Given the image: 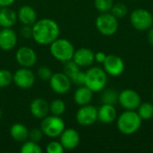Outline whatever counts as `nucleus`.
I'll return each instance as SVG.
<instances>
[{"instance_id":"obj_1","label":"nucleus","mask_w":153,"mask_h":153,"mask_svg":"<svg viewBox=\"0 0 153 153\" xmlns=\"http://www.w3.org/2000/svg\"><path fill=\"white\" fill-rule=\"evenodd\" d=\"M59 25L52 19L43 18L38 20L32 25V39L39 45H50L54 40L59 38Z\"/></svg>"},{"instance_id":"obj_2","label":"nucleus","mask_w":153,"mask_h":153,"mask_svg":"<svg viewBox=\"0 0 153 153\" xmlns=\"http://www.w3.org/2000/svg\"><path fill=\"white\" fill-rule=\"evenodd\" d=\"M49 51L54 58L65 63L73 59L75 49L70 40L57 38L49 45Z\"/></svg>"},{"instance_id":"obj_3","label":"nucleus","mask_w":153,"mask_h":153,"mask_svg":"<svg viewBox=\"0 0 153 153\" xmlns=\"http://www.w3.org/2000/svg\"><path fill=\"white\" fill-rule=\"evenodd\" d=\"M142 125V118L137 112L127 110L122 113L117 119L118 130L126 135H130L138 131Z\"/></svg>"},{"instance_id":"obj_4","label":"nucleus","mask_w":153,"mask_h":153,"mask_svg":"<svg viewBox=\"0 0 153 153\" xmlns=\"http://www.w3.org/2000/svg\"><path fill=\"white\" fill-rule=\"evenodd\" d=\"M108 81L107 73L100 67H91L85 73V83L93 92H99L104 90Z\"/></svg>"},{"instance_id":"obj_5","label":"nucleus","mask_w":153,"mask_h":153,"mask_svg":"<svg viewBox=\"0 0 153 153\" xmlns=\"http://www.w3.org/2000/svg\"><path fill=\"white\" fill-rule=\"evenodd\" d=\"M40 129L44 135L49 138H56L60 136L62 132L65 129V124L59 116L48 115L41 119Z\"/></svg>"},{"instance_id":"obj_6","label":"nucleus","mask_w":153,"mask_h":153,"mask_svg":"<svg viewBox=\"0 0 153 153\" xmlns=\"http://www.w3.org/2000/svg\"><path fill=\"white\" fill-rule=\"evenodd\" d=\"M96 28L102 35L111 36L118 30L117 18L112 13H102L96 19Z\"/></svg>"},{"instance_id":"obj_7","label":"nucleus","mask_w":153,"mask_h":153,"mask_svg":"<svg viewBox=\"0 0 153 153\" xmlns=\"http://www.w3.org/2000/svg\"><path fill=\"white\" fill-rule=\"evenodd\" d=\"M131 24L138 30H145L152 27L153 23L152 14L143 9L139 8L134 10L130 16Z\"/></svg>"},{"instance_id":"obj_8","label":"nucleus","mask_w":153,"mask_h":153,"mask_svg":"<svg viewBox=\"0 0 153 153\" xmlns=\"http://www.w3.org/2000/svg\"><path fill=\"white\" fill-rule=\"evenodd\" d=\"M36 76L34 73L27 67H21L13 74V82L20 89H30L35 83Z\"/></svg>"},{"instance_id":"obj_9","label":"nucleus","mask_w":153,"mask_h":153,"mask_svg":"<svg viewBox=\"0 0 153 153\" xmlns=\"http://www.w3.org/2000/svg\"><path fill=\"white\" fill-rule=\"evenodd\" d=\"M48 82L51 90L56 94L67 93L70 91L72 85L70 78L63 72L53 74Z\"/></svg>"},{"instance_id":"obj_10","label":"nucleus","mask_w":153,"mask_h":153,"mask_svg":"<svg viewBox=\"0 0 153 153\" xmlns=\"http://www.w3.org/2000/svg\"><path fill=\"white\" fill-rule=\"evenodd\" d=\"M98 119V109L90 104L81 106L76 113V121L82 126H90Z\"/></svg>"},{"instance_id":"obj_11","label":"nucleus","mask_w":153,"mask_h":153,"mask_svg":"<svg viewBox=\"0 0 153 153\" xmlns=\"http://www.w3.org/2000/svg\"><path fill=\"white\" fill-rule=\"evenodd\" d=\"M15 59L22 67L30 68L37 63L38 56L34 49L30 47H21L15 53Z\"/></svg>"},{"instance_id":"obj_12","label":"nucleus","mask_w":153,"mask_h":153,"mask_svg":"<svg viewBox=\"0 0 153 153\" xmlns=\"http://www.w3.org/2000/svg\"><path fill=\"white\" fill-rule=\"evenodd\" d=\"M118 102L124 108L134 110L138 108L141 104V97L135 91L126 89L119 93Z\"/></svg>"},{"instance_id":"obj_13","label":"nucleus","mask_w":153,"mask_h":153,"mask_svg":"<svg viewBox=\"0 0 153 153\" xmlns=\"http://www.w3.org/2000/svg\"><path fill=\"white\" fill-rule=\"evenodd\" d=\"M103 65L105 72L111 76H118L125 70L124 61L116 55L107 56Z\"/></svg>"},{"instance_id":"obj_14","label":"nucleus","mask_w":153,"mask_h":153,"mask_svg":"<svg viewBox=\"0 0 153 153\" xmlns=\"http://www.w3.org/2000/svg\"><path fill=\"white\" fill-rule=\"evenodd\" d=\"M60 143L65 150L72 151L77 148L80 143V134L73 128L65 129L60 134Z\"/></svg>"},{"instance_id":"obj_15","label":"nucleus","mask_w":153,"mask_h":153,"mask_svg":"<svg viewBox=\"0 0 153 153\" xmlns=\"http://www.w3.org/2000/svg\"><path fill=\"white\" fill-rule=\"evenodd\" d=\"M17 34L12 28H3L0 30V49L12 50L17 44Z\"/></svg>"},{"instance_id":"obj_16","label":"nucleus","mask_w":153,"mask_h":153,"mask_svg":"<svg viewBox=\"0 0 153 153\" xmlns=\"http://www.w3.org/2000/svg\"><path fill=\"white\" fill-rule=\"evenodd\" d=\"M30 111L32 117L41 120L49 113V103L42 98L34 99L30 105Z\"/></svg>"},{"instance_id":"obj_17","label":"nucleus","mask_w":153,"mask_h":153,"mask_svg":"<svg viewBox=\"0 0 153 153\" xmlns=\"http://www.w3.org/2000/svg\"><path fill=\"white\" fill-rule=\"evenodd\" d=\"M94 52L87 48H81L74 51L73 60L80 67H87L92 65L94 62Z\"/></svg>"},{"instance_id":"obj_18","label":"nucleus","mask_w":153,"mask_h":153,"mask_svg":"<svg viewBox=\"0 0 153 153\" xmlns=\"http://www.w3.org/2000/svg\"><path fill=\"white\" fill-rule=\"evenodd\" d=\"M17 18L23 25L32 26L38 21V15L30 5H22L17 12Z\"/></svg>"},{"instance_id":"obj_19","label":"nucleus","mask_w":153,"mask_h":153,"mask_svg":"<svg viewBox=\"0 0 153 153\" xmlns=\"http://www.w3.org/2000/svg\"><path fill=\"white\" fill-rule=\"evenodd\" d=\"M17 20V13L9 6L0 7V26L2 28H12Z\"/></svg>"},{"instance_id":"obj_20","label":"nucleus","mask_w":153,"mask_h":153,"mask_svg":"<svg viewBox=\"0 0 153 153\" xmlns=\"http://www.w3.org/2000/svg\"><path fill=\"white\" fill-rule=\"evenodd\" d=\"M93 98V91L86 85L80 86L74 94V102L79 106H84L91 103Z\"/></svg>"},{"instance_id":"obj_21","label":"nucleus","mask_w":153,"mask_h":153,"mask_svg":"<svg viewBox=\"0 0 153 153\" xmlns=\"http://www.w3.org/2000/svg\"><path fill=\"white\" fill-rule=\"evenodd\" d=\"M117 118V111L114 105L102 104V106L98 109V119L104 123H112Z\"/></svg>"},{"instance_id":"obj_22","label":"nucleus","mask_w":153,"mask_h":153,"mask_svg":"<svg viewBox=\"0 0 153 153\" xmlns=\"http://www.w3.org/2000/svg\"><path fill=\"white\" fill-rule=\"evenodd\" d=\"M29 130L22 123H15L10 128L11 137L18 143H24L29 139Z\"/></svg>"},{"instance_id":"obj_23","label":"nucleus","mask_w":153,"mask_h":153,"mask_svg":"<svg viewBox=\"0 0 153 153\" xmlns=\"http://www.w3.org/2000/svg\"><path fill=\"white\" fill-rule=\"evenodd\" d=\"M118 92L114 89H107L101 95V101L103 104L116 105L118 102Z\"/></svg>"},{"instance_id":"obj_24","label":"nucleus","mask_w":153,"mask_h":153,"mask_svg":"<svg viewBox=\"0 0 153 153\" xmlns=\"http://www.w3.org/2000/svg\"><path fill=\"white\" fill-rule=\"evenodd\" d=\"M137 109V113L142 120H149L153 117V105L151 102L141 103Z\"/></svg>"},{"instance_id":"obj_25","label":"nucleus","mask_w":153,"mask_h":153,"mask_svg":"<svg viewBox=\"0 0 153 153\" xmlns=\"http://www.w3.org/2000/svg\"><path fill=\"white\" fill-rule=\"evenodd\" d=\"M65 104L60 99L54 100L49 104V112L55 116H62L65 112Z\"/></svg>"},{"instance_id":"obj_26","label":"nucleus","mask_w":153,"mask_h":153,"mask_svg":"<svg viewBox=\"0 0 153 153\" xmlns=\"http://www.w3.org/2000/svg\"><path fill=\"white\" fill-rule=\"evenodd\" d=\"M20 152L22 153H41L42 149L39 146V143L33 141H25L22 145Z\"/></svg>"},{"instance_id":"obj_27","label":"nucleus","mask_w":153,"mask_h":153,"mask_svg":"<svg viewBox=\"0 0 153 153\" xmlns=\"http://www.w3.org/2000/svg\"><path fill=\"white\" fill-rule=\"evenodd\" d=\"M78 71H80V66L73 59H71V60L66 61V62L64 63L63 73H65L69 78H71Z\"/></svg>"},{"instance_id":"obj_28","label":"nucleus","mask_w":153,"mask_h":153,"mask_svg":"<svg viewBox=\"0 0 153 153\" xmlns=\"http://www.w3.org/2000/svg\"><path fill=\"white\" fill-rule=\"evenodd\" d=\"M13 82V74L6 69H0V88H5Z\"/></svg>"},{"instance_id":"obj_29","label":"nucleus","mask_w":153,"mask_h":153,"mask_svg":"<svg viewBox=\"0 0 153 153\" xmlns=\"http://www.w3.org/2000/svg\"><path fill=\"white\" fill-rule=\"evenodd\" d=\"M96 9L101 13H108L114 5L113 0H94Z\"/></svg>"},{"instance_id":"obj_30","label":"nucleus","mask_w":153,"mask_h":153,"mask_svg":"<svg viewBox=\"0 0 153 153\" xmlns=\"http://www.w3.org/2000/svg\"><path fill=\"white\" fill-rule=\"evenodd\" d=\"M110 11L112 12L111 13L115 17H117V19H121L127 13V7L126 4H124L122 3H117L112 6Z\"/></svg>"},{"instance_id":"obj_31","label":"nucleus","mask_w":153,"mask_h":153,"mask_svg":"<svg viewBox=\"0 0 153 153\" xmlns=\"http://www.w3.org/2000/svg\"><path fill=\"white\" fill-rule=\"evenodd\" d=\"M52 74H53V73H52L51 69L46 65L40 66L37 71V76L42 81H49Z\"/></svg>"},{"instance_id":"obj_32","label":"nucleus","mask_w":153,"mask_h":153,"mask_svg":"<svg viewBox=\"0 0 153 153\" xmlns=\"http://www.w3.org/2000/svg\"><path fill=\"white\" fill-rule=\"evenodd\" d=\"M64 151L65 149L62 146L61 143L57 141L50 142L46 147V152L48 153H62Z\"/></svg>"},{"instance_id":"obj_33","label":"nucleus","mask_w":153,"mask_h":153,"mask_svg":"<svg viewBox=\"0 0 153 153\" xmlns=\"http://www.w3.org/2000/svg\"><path fill=\"white\" fill-rule=\"evenodd\" d=\"M72 83L78 85V86H82L84 85L85 83V73L82 71H78L76 74H74L71 78H70Z\"/></svg>"},{"instance_id":"obj_34","label":"nucleus","mask_w":153,"mask_h":153,"mask_svg":"<svg viewBox=\"0 0 153 153\" xmlns=\"http://www.w3.org/2000/svg\"><path fill=\"white\" fill-rule=\"evenodd\" d=\"M43 135H44V134L40 128H33L29 132V139L30 141H33L36 143L40 142Z\"/></svg>"},{"instance_id":"obj_35","label":"nucleus","mask_w":153,"mask_h":153,"mask_svg":"<svg viewBox=\"0 0 153 153\" xmlns=\"http://www.w3.org/2000/svg\"><path fill=\"white\" fill-rule=\"evenodd\" d=\"M20 35L26 39H32V26L30 25H23L22 27L20 29Z\"/></svg>"},{"instance_id":"obj_36","label":"nucleus","mask_w":153,"mask_h":153,"mask_svg":"<svg viewBox=\"0 0 153 153\" xmlns=\"http://www.w3.org/2000/svg\"><path fill=\"white\" fill-rule=\"evenodd\" d=\"M107 56L104 52H101V51H99L97 52L96 54H94V58L95 60L98 62V63H100V64H103L105 59H106Z\"/></svg>"},{"instance_id":"obj_37","label":"nucleus","mask_w":153,"mask_h":153,"mask_svg":"<svg viewBox=\"0 0 153 153\" xmlns=\"http://www.w3.org/2000/svg\"><path fill=\"white\" fill-rule=\"evenodd\" d=\"M14 2L15 0H0V7H8Z\"/></svg>"},{"instance_id":"obj_38","label":"nucleus","mask_w":153,"mask_h":153,"mask_svg":"<svg viewBox=\"0 0 153 153\" xmlns=\"http://www.w3.org/2000/svg\"><path fill=\"white\" fill-rule=\"evenodd\" d=\"M148 40H149V43L153 47V28H152L149 30V33H148Z\"/></svg>"},{"instance_id":"obj_39","label":"nucleus","mask_w":153,"mask_h":153,"mask_svg":"<svg viewBox=\"0 0 153 153\" xmlns=\"http://www.w3.org/2000/svg\"><path fill=\"white\" fill-rule=\"evenodd\" d=\"M2 117V111H1V109H0V118Z\"/></svg>"},{"instance_id":"obj_40","label":"nucleus","mask_w":153,"mask_h":153,"mask_svg":"<svg viewBox=\"0 0 153 153\" xmlns=\"http://www.w3.org/2000/svg\"><path fill=\"white\" fill-rule=\"evenodd\" d=\"M152 97H153V91H152Z\"/></svg>"}]
</instances>
